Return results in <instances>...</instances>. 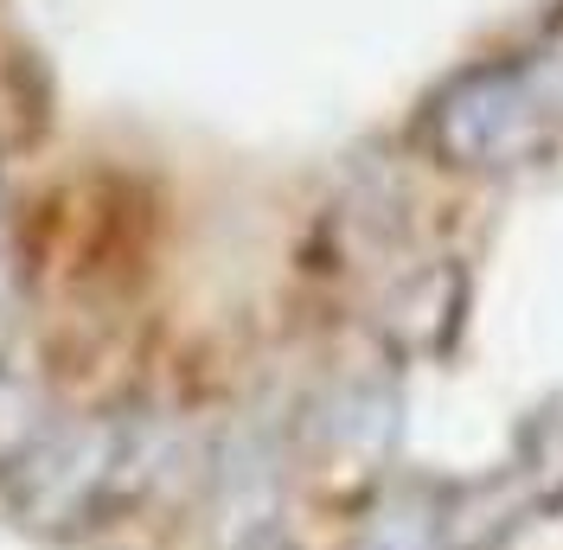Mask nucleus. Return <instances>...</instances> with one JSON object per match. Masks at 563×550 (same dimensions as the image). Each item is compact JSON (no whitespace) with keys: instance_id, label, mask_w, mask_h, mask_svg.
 <instances>
[{"instance_id":"obj_1","label":"nucleus","mask_w":563,"mask_h":550,"mask_svg":"<svg viewBox=\"0 0 563 550\" xmlns=\"http://www.w3.org/2000/svg\"><path fill=\"white\" fill-rule=\"evenodd\" d=\"M154 474H161V429L129 410H97L45 422L38 442L0 474V486L20 525L70 538L129 513L154 486Z\"/></svg>"},{"instance_id":"obj_2","label":"nucleus","mask_w":563,"mask_h":550,"mask_svg":"<svg viewBox=\"0 0 563 550\" xmlns=\"http://www.w3.org/2000/svg\"><path fill=\"white\" fill-rule=\"evenodd\" d=\"M442 493L435 481H390L352 518L346 550H449L442 531Z\"/></svg>"},{"instance_id":"obj_3","label":"nucleus","mask_w":563,"mask_h":550,"mask_svg":"<svg viewBox=\"0 0 563 550\" xmlns=\"http://www.w3.org/2000/svg\"><path fill=\"white\" fill-rule=\"evenodd\" d=\"M320 436H327V448H340V454H352V461H378V454L390 448V436H397V397L358 384V391H346V397L327 404Z\"/></svg>"},{"instance_id":"obj_4","label":"nucleus","mask_w":563,"mask_h":550,"mask_svg":"<svg viewBox=\"0 0 563 550\" xmlns=\"http://www.w3.org/2000/svg\"><path fill=\"white\" fill-rule=\"evenodd\" d=\"M506 468H512L519 486L531 493L538 518L558 513V506H563V404H551V410L531 416L526 436H519V454H512Z\"/></svg>"},{"instance_id":"obj_5","label":"nucleus","mask_w":563,"mask_h":550,"mask_svg":"<svg viewBox=\"0 0 563 550\" xmlns=\"http://www.w3.org/2000/svg\"><path fill=\"white\" fill-rule=\"evenodd\" d=\"M45 422H52V416H45V404H38V384L0 359V474L38 442Z\"/></svg>"},{"instance_id":"obj_6","label":"nucleus","mask_w":563,"mask_h":550,"mask_svg":"<svg viewBox=\"0 0 563 550\" xmlns=\"http://www.w3.org/2000/svg\"><path fill=\"white\" fill-rule=\"evenodd\" d=\"M224 550H295V538L282 531L276 518H256V525H244V531H231Z\"/></svg>"}]
</instances>
